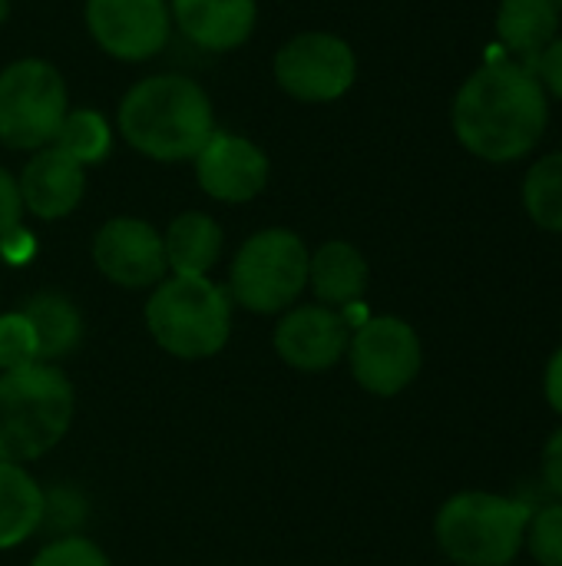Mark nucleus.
I'll return each mask as SVG.
<instances>
[{
  "label": "nucleus",
  "mask_w": 562,
  "mask_h": 566,
  "mask_svg": "<svg viewBox=\"0 0 562 566\" xmlns=\"http://www.w3.org/2000/svg\"><path fill=\"white\" fill-rule=\"evenodd\" d=\"M454 136L484 163H517L530 156L550 123V103L540 76L507 56L474 70L450 106Z\"/></svg>",
  "instance_id": "f257e3e1"
},
{
  "label": "nucleus",
  "mask_w": 562,
  "mask_h": 566,
  "mask_svg": "<svg viewBox=\"0 0 562 566\" xmlns=\"http://www.w3.org/2000/svg\"><path fill=\"white\" fill-rule=\"evenodd\" d=\"M116 129L152 163H189L215 133V109L205 86L192 76L156 73L126 90Z\"/></svg>",
  "instance_id": "f03ea898"
},
{
  "label": "nucleus",
  "mask_w": 562,
  "mask_h": 566,
  "mask_svg": "<svg viewBox=\"0 0 562 566\" xmlns=\"http://www.w3.org/2000/svg\"><path fill=\"white\" fill-rule=\"evenodd\" d=\"M76 391L46 361L0 371V461L30 464L50 454L70 431Z\"/></svg>",
  "instance_id": "7ed1b4c3"
},
{
  "label": "nucleus",
  "mask_w": 562,
  "mask_h": 566,
  "mask_svg": "<svg viewBox=\"0 0 562 566\" xmlns=\"http://www.w3.org/2000/svg\"><path fill=\"white\" fill-rule=\"evenodd\" d=\"M232 295L209 275H166L146 302L152 342L179 361L215 358L232 335Z\"/></svg>",
  "instance_id": "20e7f679"
},
{
  "label": "nucleus",
  "mask_w": 562,
  "mask_h": 566,
  "mask_svg": "<svg viewBox=\"0 0 562 566\" xmlns=\"http://www.w3.org/2000/svg\"><path fill=\"white\" fill-rule=\"evenodd\" d=\"M530 514L517 497L464 491L437 511L434 537L457 566H510L527 544Z\"/></svg>",
  "instance_id": "39448f33"
},
{
  "label": "nucleus",
  "mask_w": 562,
  "mask_h": 566,
  "mask_svg": "<svg viewBox=\"0 0 562 566\" xmlns=\"http://www.w3.org/2000/svg\"><path fill=\"white\" fill-rule=\"evenodd\" d=\"M308 245L291 229H262L242 242L229 269V295L252 315L288 312L308 289Z\"/></svg>",
  "instance_id": "423d86ee"
},
{
  "label": "nucleus",
  "mask_w": 562,
  "mask_h": 566,
  "mask_svg": "<svg viewBox=\"0 0 562 566\" xmlns=\"http://www.w3.org/2000/svg\"><path fill=\"white\" fill-rule=\"evenodd\" d=\"M70 113V93L63 73L40 60L23 56L0 70V143L20 153L53 146L63 116Z\"/></svg>",
  "instance_id": "0eeeda50"
},
{
  "label": "nucleus",
  "mask_w": 562,
  "mask_h": 566,
  "mask_svg": "<svg viewBox=\"0 0 562 566\" xmlns=\"http://www.w3.org/2000/svg\"><path fill=\"white\" fill-rule=\"evenodd\" d=\"M348 365L354 381L374 398H394L407 391L424 365L421 335L397 315L364 318L348 342Z\"/></svg>",
  "instance_id": "6e6552de"
},
{
  "label": "nucleus",
  "mask_w": 562,
  "mask_h": 566,
  "mask_svg": "<svg viewBox=\"0 0 562 566\" xmlns=\"http://www.w3.org/2000/svg\"><path fill=\"white\" fill-rule=\"evenodd\" d=\"M275 83L298 103H335L358 80V56L338 33L305 30L275 53Z\"/></svg>",
  "instance_id": "1a4fd4ad"
},
{
  "label": "nucleus",
  "mask_w": 562,
  "mask_h": 566,
  "mask_svg": "<svg viewBox=\"0 0 562 566\" xmlns=\"http://www.w3.org/2000/svg\"><path fill=\"white\" fill-rule=\"evenodd\" d=\"M83 17L93 43L123 63L152 60L172 33L166 0H86Z\"/></svg>",
  "instance_id": "9d476101"
},
{
  "label": "nucleus",
  "mask_w": 562,
  "mask_h": 566,
  "mask_svg": "<svg viewBox=\"0 0 562 566\" xmlns=\"http://www.w3.org/2000/svg\"><path fill=\"white\" fill-rule=\"evenodd\" d=\"M96 272L119 289H156L166 275L162 232L136 216H116L93 235Z\"/></svg>",
  "instance_id": "9b49d317"
},
{
  "label": "nucleus",
  "mask_w": 562,
  "mask_h": 566,
  "mask_svg": "<svg viewBox=\"0 0 562 566\" xmlns=\"http://www.w3.org/2000/svg\"><path fill=\"white\" fill-rule=\"evenodd\" d=\"M192 163H195L199 189L209 199L225 202V206L252 202L255 196H262L272 176L268 153L258 143H252L248 136L219 133V129L209 136V143L199 149Z\"/></svg>",
  "instance_id": "f8f14e48"
},
{
  "label": "nucleus",
  "mask_w": 562,
  "mask_h": 566,
  "mask_svg": "<svg viewBox=\"0 0 562 566\" xmlns=\"http://www.w3.org/2000/svg\"><path fill=\"white\" fill-rule=\"evenodd\" d=\"M275 352L295 371H328L348 355L351 325L328 305H291L275 325Z\"/></svg>",
  "instance_id": "ddd939ff"
},
{
  "label": "nucleus",
  "mask_w": 562,
  "mask_h": 566,
  "mask_svg": "<svg viewBox=\"0 0 562 566\" xmlns=\"http://www.w3.org/2000/svg\"><path fill=\"white\" fill-rule=\"evenodd\" d=\"M17 189H20L23 212L43 222H56L66 219L83 202L86 169L73 163L66 153H60L56 146H43L26 159Z\"/></svg>",
  "instance_id": "4468645a"
},
{
  "label": "nucleus",
  "mask_w": 562,
  "mask_h": 566,
  "mask_svg": "<svg viewBox=\"0 0 562 566\" xmlns=\"http://www.w3.org/2000/svg\"><path fill=\"white\" fill-rule=\"evenodd\" d=\"M169 13L199 50L232 53L255 33L258 0H169Z\"/></svg>",
  "instance_id": "2eb2a0df"
},
{
  "label": "nucleus",
  "mask_w": 562,
  "mask_h": 566,
  "mask_svg": "<svg viewBox=\"0 0 562 566\" xmlns=\"http://www.w3.org/2000/svg\"><path fill=\"white\" fill-rule=\"evenodd\" d=\"M368 282H371L368 259L361 255L358 245L344 239H331L308 255V289L318 298V305L344 312L364 298Z\"/></svg>",
  "instance_id": "dca6fc26"
},
{
  "label": "nucleus",
  "mask_w": 562,
  "mask_h": 566,
  "mask_svg": "<svg viewBox=\"0 0 562 566\" xmlns=\"http://www.w3.org/2000/svg\"><path fill=\"white\" fill-rule=\"evenodd\" d=\"M222 226L209 212H179L162 232L169 275H209L222 259Z\"/></svg>",
  "instance_id": "f3484780"
},
{
  "label": "nucleus",
  "mask_w": 562,
  "mask_h": 566,
  "mask_svg": "<svg viewBox=\"0 0 562 566\" xmlns=\"http://www.w3.org/2000/svg\"><path fill=\"white\" fill-rule=\"evenodd\" d=\"M46 514V494L23 464L0 461V551L26 544Z\"/></svg>",
  "instance_id": "a211bd4d"
},
{
  "label": "nucleus",
  "mask_w": 562,
  "mask_h": 566,
  "mask_svg": "<svg viewBox=\"0 0 562 566\" xmlns=\"http://www.w3.org/2000/svg\"><path fill=\"white\" fill-rule=\"evenodd\" d=\"M36 335V358L56 365L70 358L83 342V315L63 292H36L20 308Z\"/></svg>",
  "instance_id": "6ab92c4d"
},
{
  "label": "nucleus",
  "mask_w": 562,
  "mask_h": 566,
  "mask_svg": "<svg viewBox=\"0 0 562 566\" xmlns=\"http://www.w3.org/2000/svg\"><path fill=\"white\" fill-rule=\"evenodd\" d=\"M556 0H500L497 7V40L507 53L537 60L560 33Z\"/></svg>",
  "instance_id": "aec40b11"
},
{
  "label": "nucleus",
  "mask_w": 562,
  "mask_h": 566,
  "mask_svg": "<svg viewBox=\"0 0 562 566\" xmlns=\"http://www.w3.org/2000/svg\"><path fill=\"white\" fill-rule=\"evenodd\" d=\"M53 146L86 169V166L103 163L113 153V126L99 109H89V106L70 109L60 123Z\"/></svg>",
  "instance_id": "412c9836"
},
{
  "label": "nucleus",
  "mask_w": 562,
  "mask_h": 566,
  "mask_svg": "<svg viewBox=\"0 0 562 566\" xmlns=\"http://www.w3.org/2000/svg\"><path fill=\"white\" fill-rule=\"evenodd\" d=\"M523 206L540 229L562 235V149L530 166L523 179Z\"/></svg>",
  "instance_id": "4be33fe9"
},
{
  "label": "nucleus",
  "mask_w": 562,
  "mask_h": 566,
  "mask_svg": "<svg viewBox=\"0 0 562 566\" xmlns=\"http://www.w3.org/2000/svg\"><path fill=\"white\" fill-rule=\"evenodd\" d=\"M36 335L33 325L26 322V315L17 312H3L0 315V371H17L26 365H36Z\"/></svg>",
  "instance_id": "5701e85b"
},
{
  "label": "nucleus",
  "mask_w": 562,
  "mask_h": 566,
  "mask_svg": "<svg viewBox=\"0 0 562 566\" xmlns=\"http://www.w3.org/2000/svg\"><path fill=\"white\" fill-rule=\"evenodd\" d=\"M540 566H562V501L530 514L527 544Z\"/></svg>",
  "instance_id": "b1692460"
},
{
  "label": "nucleus",
  "mask_w": 562,
  "mask_h": 566,
  "mask_svg": "<svg viewBox=\"0 0 562 566\" xmlns=\"http://www.w3.org/2000/svg\"><path fill=\"white\" fill-rule=\"evenodd\" d=\"M30 566H113L106 551L79 534H66L56 537L50 544H43L36 551V557L30 560Z\"/></svg>",
  "instance_id": "393cba45"
},
{
  "label": "nucleus",
  "mask_w": 562,
  "mask_h": 566,
  "mask_svg": "<svg viewBox=\"0 0 562 566\" xmlns=\"http://www.w3.org/2000/svg\"><path fill=\"white\" fill-rule=\"evenodd\" d=\"M543 83L547 93H553L556 99H562V36H556L540 56H537V70H533Z\"/></svg>",
  "instance_id": "a878e982"
},
{
  "label": "nucleus",
  "mask_w": 562,
  "mask_h": 566,
  "mask_svg": "<svg viewBox=\"0 0 562 566\" xmlns=\"http://www.w3.org/2000/svg\"><path fill=\"white\" fill-rule=\"evenodd\" d=\"M23 219V202H20V189L17 179L0 166V235L17 229Z\"/></svg>",
  "instance_id": "bb28decb"
},
{
  "label": "nucleus",
  "mask_w": 562,
  "mask_h": 566,
  "mask_svg": "<svg viewBox=\"0 0 562 566\" xmlns=\"http://www.w3.org/2000/svg\"><path fill=\"white\" fill-rule=\"evenodd\" d=\"M33 255H36V239H33V232H26L23 226H17V229H10V232L0 235V259H3V262L23 265V262H30Z\"/></svg>",
  "instance_id": "cd10ccee"
},
{
  "label": "nucleus",
  "mask_w": 562,
  "mask_h": 566,
  "mask_svg": "<svg viewBox=\"0 0 562 566\" xmlns=\"http://www.w3.org/2000/svg\"><path fill=\"white\" fill-rule=\"evenodd\" d=\"M543 481H547L550 494L562 501V428L543 448Z\"/></svg>",
  "instance_id": "c85d7f7f"
},
{
  "label": "nucleus",
  "mask_w": 562,
  "mask_h": 566,
  "mask_svg": "<svg viewBox=\"0 0 562 566\" xmlns=\"http://www.w3.org/2000/svg\"><path fill=\"white\" fill-rule=\"evenodd\" d=\"M543 391H547V401L550 408L562 418V345L556 348V355L550 358L547 365V378H543Z\"/></svg>",
  "instance_id": "c756f323"
},
{
  "label": "nucleus",
  "mask_w": 562,
  "mask_h": 566,
  "mask_svg": "<svg viewBox=\"0 0 562 566\" xmlns=\"http://www.w3.org/2000/svg\"><path fill=\"white\" fill-rule=\"evenodd\" d=\"M10 17V0H0V23Z\"/></svg>",
  "instance_id": "7c9ffc66"
},
{
  "label": "nucleus",
  "mask_w": 562,
  "mask_h": 566,
  "mask_svg": "<svg viewBox=\"0 0 562 566\" xmlns=\"http://www.w3.org/2000/svg\"><path fill=\"white\" fill-rule=\"evenodd\" d=\"M556 7H560V13H562V0H556Z\"/></svg>",
  "instance_id": "2f4dec72"
}]
</instances>
